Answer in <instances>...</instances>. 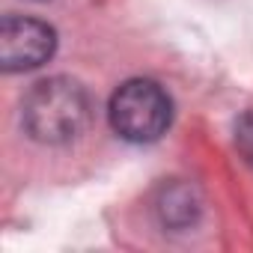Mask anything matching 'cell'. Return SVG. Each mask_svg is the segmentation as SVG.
<instances>
[{"label":"cell","instance_id":"obj_1","mask_svg":"<svg viewBox=\"0 0 253 253\" xmlns=\"http://www.w3.org/2000/svg\"><path fill=\"white\" fill-rule=\"evenodd\" d=\"M92 116L89 92L69 78H48L39 81L21 104L24 131L39 143H69L81 137Z\"/></svg>","mask_w":253,"mask_h":253},{"label":"cell","instance_id":"obj_2","mask_svg":"<svg viewBox=\"0 0 253 253\" xmlns=\"http://www.w3.org/2000/svg\"><path fill=\"white\" fill-rule=\"evenodd\" d=\"M173 122L167 89L149 78L125 81L110 98V125L128 143H155Z\"/></svg>","mask_w":253,"mask_h":253},{"label":"cell","instance_id":"obj_3","mask_svg":"<svg viewBox=\"0 0 253 253\" xmlns=\"http://www.w3.org/2000/svg\"><path fill=\"white\" fill-rule=\"evenodd\" d=\"M57 33L39 18L6 15L0 21V66L6 72L39 69L54 57Z\"/></svg>","mask_w":253,"mask_h":253},{"label":"cell","instance_id":"obj_4","mask_svg":"<svg viewBox=\"0 0 253 253\" xmlns=\"http://www.w3.org/2000/svg\"><path fill=\"white\" fill-rule=\"evenodd\" d=\"M200 206L194 200V191L188 185H170L161 191V200H158V214L167 226H188L194 223Z\"/></svg>","mask_w":253,"mask_h":253},{"label":"cell","instance_id":"obj_5","mask_svg":"<svg viewBox=\"0 0 253 253\" xmlns=\"http://www.w3.org/2000/svg\"><path fill=\"white\" fill-rule=\"evenodd\" d=\"M235 143H238V149H241L244 161H247V164H253V110H250V113H244V116L238 119Z\"/></svg>","mask_w":253,"mask_h":253}]
</instances>
